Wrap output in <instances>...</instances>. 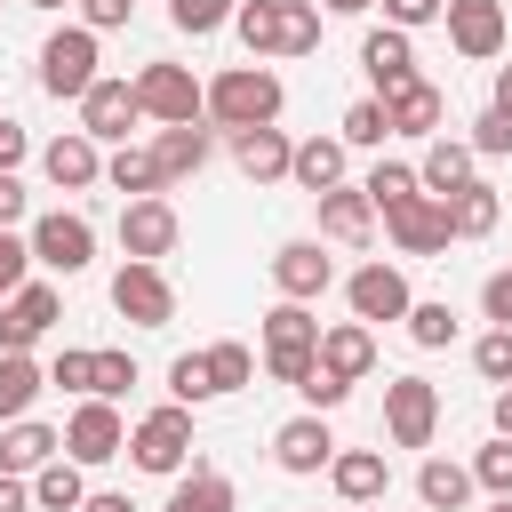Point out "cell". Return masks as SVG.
I'll use <instances>...</instances> for the list:
<instances>
[{
  "label": "cell",
  "instance_id": "obj_10",
  "mask_svg": "<svg viewBox=\"0 0 512 512\" xmlns=\"http://www.w3.org/2000/svg\"><path fill=\"white\" fill-rule=\"evenodd\" d=\"M384 232H392V248L400 256H440L456 232H448V200H432V192H416V200H400V208H384Z\"/></svg>",
  "mask_w": 512,
  "mask_h": 512
},
{
  "label": "cell",
  "instance_id": "obj_48",
  "mask_svg": "<svg viewBox=\"0 0 512 512\" xmlns=\"http://www.w3.org/2000/svg\"><path fill=\"white\" fill-rule=\"evenodd\" d=\"M24 272H32V240H16V232H0V304L24 288Z\"/></svg>",
  "mask_w": 512,
  "mask_h": 512
},
{
  "label": "cell",
  "instance_id": "obj_6",
  "mask_svg": "<svg viewBox=\"0 0 512 512\" xmlns=\"http://www.w3.org/2000/svg\"><path fill=\"white\" fill-rule=\"evenodd\" d=\"M128 456H136V472H160V480H176L184 464H192V408H152L136 432H128Z\"/></svg>",
  "mask_w": 512,
  "mask_h": 512
},
{
  "label": "cell",
  "instance_id": "obj_31",
  "mask_svg": "<svg viewBox=\"0 0 512 512\" xmlns=\"http://www.w3.org/2000/svg\"><path fill=\"white\" fill-rule=\"evenodd\" d=\"M40 392H48V368L32 352H0V424H16Z\"/></svg>",
  "mask_w": 512,
  "mask_h": 512
},
{
  "label": "cell",
  "instance_id": "obj_45",
  "mask_svg": "<svg viewBox=\"0 0 512 512\" xmlns=\"http://www.w3.org/2000/svg\"><path fill=\"white\" fill-rule=\"evenodd\" d=\"M464 144H472V152H488V160H504V152H512V112H496V104H488V112L472 120V136H464Z\"/></svg>",
  "mask_w": 512,
  "mask_h": 512
},
{
  "label": "cell",
  "instance_id": "obj_1",
  "mask_svg": "<svg viewBox=\"0 0 512 512\" xmlns=\"http://www.w3.org/2000/svg\"><path fill=\"white\" fill-rule=\"evenodd\" d=\"M232 32L248 40V56H312L320 48V8L312 0H240Z\"/></svg>",
  "mask_w": 512,
  "mask_h": 512
},
{
  "label": "cell",
  "instance_id": "obj_46",
  "mask_svg": "<svg viewBox=\"0 0 512 512\" xmlns=\"http://www.w3.org/2000/svg\"><path fill=\"white\" fill-rule=\"evenodd\" d=\"M128 384H136V360L128 352H96V392L88 400H120Z\"/></svg>",
  "mask_w": 512,
  "mask_h": 512
},
{
  "label": "cell",
  "instance_id": "obj_18",
  "mask_svg": "<svg viewBox=\"0 0 512 512\" xmlns=\"http://www.w3.org/2000/svg\"><path fill=\"white\" fill-rule=\"evenodd\" d=\"M448 48L488 64L504 48V0H448Z\"/></svg>",
  "mask_w": 512,
  "mask_h": 512
},
{
  "label": "cell",
  "instance_id": "obj_16",
  "mask_svg": "<svg viewBox=\"0 0 512 512\" xmlns=\"http://www.w3.org/2000/svg\"><path fill=\"white\" fill-rule=\"evenodd\" d=\"M328 280H336V264L320 256V240H280V248H272V288H280L288 304H312Z\"/></svg>",
  "mask_w": 512,
  "mask_h": 512
},
{
  "label": "cell",
  "instance_id": "obj_57",
  "mask_svg": "<svg viewBox=\"0 0 512 512\" xmlns=\"http://www.w3.org/2000/svg\"><path fill=\"white\" fill-rule=\"evenodd\" d=\"M496 112H512V64H496Z\"/></svg>",
  "mask_w": 512,
  "mask_h": 512
},
{
  "label": "cell",
  "instance_id": "obj_39",
  "mask_svg": "<svg viewBox=\"0 0 512 512\" xmlns=\"http://www.w3.org/2000/svg\"><path fill=\"white\" fill-rule=\"evenodd\" d=\"M408 344H424V352H440V344H456V312L432 296V304H408Z\"/></svg>",
  "mask_w": 512,
  "mask_h": 512
},
{
  "label": "cell",
  "instance_id": "obj_51",
  "mask_svg": "<svg viewBox=\"0 0 512 512\" xmlns=\"http://www.w3.org/2000/svg\"><path fill=\"white\" fill-rule=\"evenodd\" d=\"M128 8H136V0H80V24H88V32H120Z\"/></svg>",
  "mask_w": 512,
  "mask_h": 512
},
{
  "label": "cell",
  "instance_id": "obj_12",
  "mask_svg": "<svg viewBox=\"0 0 512 512\" xmlns=\"http://www.w3.org/2000/svg\"><path fill=\"white\" fill-rule=\"evenodd\" d=\"M120 448H128L120 408H112V400H80L72 424H64V456H72V464H112Z\"/></svg>",
  "mask_w": 512,
  "mask_h": 512
},
{
  "label": "cell",
  "instance_id": "obj_59",
  "mask_svg": "<svg viewBox=\"0 0 512 512\" xmlns=\"http://www.w3.org/2000/svg\"><path fill=\"white\" fill-rule=\"evenodd\" d=\"M24 8H80V0H24Z\"/></svg>",
  "mask_w": 512,
  "mask_h": 512
},
{
  "label": "cell",
  "instance_id": "obj_47",
  "mask_svg": "<svg viewBox=\"0 0 512 512\" xmlns=\"http://www.w3.org/2000/svg\"><path fill=\"white\" fill-rule=\"evenodd\" d=\"M296 392H304V408H312V416H328V408H344V400H352V384H344V376H328V368H312Z\"/></svg>",
  "mask_w": 512,
  "mask_h": 512
},
{
  "label": "cell",
  "instance_id": "obj_25",
  "mask_svg": "<svg viewBox=\"0 0 512 512\" xmlns=\"http://www.w3.org/2000/svg\"><path fill=\"white\" fill-rule=\"evenodd\" d=\"M416 184H424L432 200L464 192V184H472V144H464V136H432V144H424V160H416Z\"/></svg>",
  "mask_w": 512,
  "mask_h": 512
},
{
  "label": "cell",
  "instance_id": "obj_36",
  "mask_svg": "<svg viewBox=\"0 0 512 512\" xmlns=\"http://www.w3.org/2000/svg\"><path fill=\"white\" fill-rule=\"evenodd\" d=\"M360 192H368V200H376V216H384V208H400V200H416L424 184H416V168H408V160H376V168L360 176Z\"/></svg>",
  "mask_w": 512,
  "mask_h": 512
},
{
  "label": "cell",
  "instance_id": "obj_34",
  "mask_svg": "<svg viewBox=\"0 0 512 512\" xmlns=\"http://www.w3.org/2000/svg\"><path fill=\"white\" fill-rule=\"evenodd\" d=\"M152 160H160L168 184H176V176H200V168H208V128H160V136H152Z\"/></svg>",
  "mask_w": 512,
  "mask_h": 512
},
{
  "label": "cell",
  "instance_id": "obj_54",
  "mask_svg": "<svg viewBox=\"0 0 512 512\" xmlns=\"http://www.w3.org/2000/svg\"><path fill=\"white\" fill-rule=\"evenodd\" d=\"M0 512H32V488H24V480H8V472H0Z\"/></svg>",
  "mask_w": 512,
  "mask_h": 512
},
{
  "label": "cell",
  "instance_id": "obj_41",
  "mask_svg": "<svg viewBox=\"0 0 512 512\" xmlns=\"http://www.w3.org/2000/svg\"><path fill=\"white\" fill-rule=\"evenodd\" d=\"M208 376H216V392H240L256 376V352L248 344H208Z\"/></svg>",
  "mask_w": 512,
  "mask_h": 512
},
{
  "label": "cell",
  "instance_id": "obj_56",
  "mask_svg": "<svg viewBox=\"0 0 512 512\" xmlns=\"http://www.w3.org/2000/svg\"><path fill=\"white\" fill-rule=\"evenodd\" d=\"M496 432H504V440H512V384H504V392H496Z\"/></svg>",
  "mask_w": 512,
  "mask_h": 512
},
{
  "label": "cell",
  "instance_id": "obj_30",
  "mask_svg": "<svg viewBox=\"0 0 512 512\" xmlns=\"http://www.w3.org/2000/svg\"><path fill=\"white\" fill-rule=\"evenodd\" d=\"M472 464H448V456H424V472H416V496L432 504V512H464L472 504Z\"/></svg>",
  "mask_w": 512,
  "mask_h": 512
},
{
  "label": "cell",
  "instance_id": "obj_2",
  "mask_svg": "<svg viewBox=\"0 0 512 512\" xmlns=\"http://www.w3.org/2000/svg\"><path fill=\"white\" fill-rule=\"evenodd\" d=\"M280 104H288V88H280L272 64H232V72L208 80V120H216L224 136H240V128H272Z\"/></svg>",
  "mask_w": 512,
  "mask_h": 512
},
{
  "label": "cell",
  "instance_id": "obj_21",
  "mask_svg": "<svg viewBox=\"0 0 512 512\" xmlns=\"http://www.w3.org/2000/svg\"><path fill=\"white\" fill-rule=\"evenodd\" d=\"M40 176H48L56 192H88V184L104 176V152H96V136H80V128H72V136H56V144L40 152Z\"/></svg>",
  "mask_w": 512,
  "mask_h": 512
},
{
  "label": "cell",
  "instance_id": "obj_13",
  "mask_svg": "<svg viewBox=\"0 0 512 512\" xmlns=\"http://www.w3.org/2000/svg\"><path fill=\"white\" fill-rule=\"evenodd\" d=\"M56 312H64V296H56L48 280H24V288L0 304V352H32V344L56 328Z\"/></svg>",
  "mask_w": 512,
  "mask_h": 512
},
{
  "label": "cell",
  "instance_id": "obj_3",
  "mask_svg": "<svg viewBox=\"0 0 512 512\" xmlns=\"http://www.w3.org/2000/svg\"><path fill=\"white\" fill-rule=\"evenodd\" d=\"M264 368H272V384H304L320 368V320L288 296L264 312Z\"/></svg>",
  "mask_w": 512,
  "mask_h": 512
},
{
  "label": "cell",
  "instance_id": "obj_33",
  "mask_svg": "<svg viewBox=\"0 0 512 512\" xmlns=\"http://www.w3.org/2000/svg\"><path fill=\"white\" fill-rule=\"evenodd\" d=\"M104 184L112 192H128V200H152L168 176H160V160H152V144H120L112 160H104Z\"/></svg>",
  "mask_w": 512,
  "mask_h": 512
},
{
  "label": "cell",
  "instance_id": "obj_14",
  "mask_svg": "<svg viewBox=\"0 0 512 512\" xmlns=\"http://www.w3.org/2000/svg\"><path fill=\"white\" fill-rule=\"evenodd\" d=\"M136 120H144L136 80H96V88L80 96V136H96V144H128Z\"/></svg>",
  "mask_w": 512,
  "mask_h": 512
},
{
  "label": "cell",
  "instance_id": "obj_22",
  "mask_svg": "<svg viewBox=\"0 0 512 512\" xmlns=\"http://www.w3.org/2000/svg\"><path fill=\"white\" fill-rule=\"evenodd\" d=\"M64 456V432H48V424H32V416H16L8 432H0V472L8 480H32L40 464H56Z\"/></svg>",
  "mask_w": 512,
  "mask_h": 512
},
{
  "label": "cell",
  "instance_id": "obj_43",
  "mask_svg": "<svg viewBox=\"0 0 512 512\" xmlns=\"http://www.w3.org/2000/svg\"><path fill=\"white\" fill-rule=\"evenodd\" d=\"M48 384H64V392H96V352H80V344H64V352L48 360Z\"/></svg>",
  "mask_w": 512,
  "mask_h": 512
},
{
  "label": "cell",
  "instance_id": "obj_29",
  "mask_svg": "<svg viewBox=\"0 0 512 512\" xmlns=\"http://www.w3.org/2000/svg\"><path fill=\"white\" fill-rule=\"evenodd\" d=\"M496 216H504V200H496V184H464V192H448V232L456 240H488L496 232Z\"/></svg>",
  "mask_w": 512,
  "mask_h": 512
},
{
  "label": "cell",
  "instance_id": "obj_28",
  "mask_svg": "<svg viewBox=\"0 0 512 512\" xmlns=\"http://www.w3.org/2000/svg\"><path fill=\"white\" fill-rule=\"evenodd\" d=\"M288 176H296V184H304L312 200H320V192H336V184H344V136H304V144H296V168H288Z\"/></svg>",
  "mask_w": 512,
  "mask_h": 512
},
{
  "label": "cell",
  "instance_id": "obj_38",
  "mask_svg": "<svg viewBox=\"0 0 512 512\" xmlns=\"http://www.w3.org/2000/svg\"><path fill=\"white\" fill-rule=\"evenodd\" d=\"M232 8H240V0H168V24H176L184 40H208V32L232 24Z\"/></svg>",
  "mask_w": 512,
  "mask_h": 512
},
{
  "label": "cell",
  "instance_id": "obj_49",
  "mask_svg": "<svg viewBox=\"0 0 512 512\" xmlns=\"http://www.w3.org/2000/svg\"><path fill=\"white\" fill-rule=\"evenodd\" d=\"M480 312H488V328H512V264L480 280Z\"/></svg>",
  "mask_w": 512,
  "mask_h": 512
},
{
  "label": "cell",
  "instance_id": "obj_20",
  "mask_svg": "<svg viewBox=\"0 0 512 512\" xmlns=\"http://www.w3.org/2000/svg\"><path fill=\"white\" fill-rule=\"evenodd\" d=\"M360 72L376 80V96H400V88L416 80V48H408V32H392V24L368 32V40H360Z\"/></svg>",
  "mask_w": 512,
  "mask_h": 512
},
{
  "label": "cell",
  "instance_id": "obj_27",
  "mask_svg": "<svg viewBox=\"0 0 512 512\" xmlns=\"http://www.w3.org/2000/svg\"><path fill=\"white\" fill-rule=\"evenodd\" d=\"M376 104L392 112V136H440V112H448L432 80H408L400 96H376Z\"/></svg>",
  "mask_w": 512,
  "mask_h": 512
},
{
  "label": "cell",
  "instance_id": "obj_9",
  "mask_svg": "<svg viewBox=\"0 0 512 512\" xmlns=\"http://www.w3.org/2000/svg\"><path fill=\"white\" fill-rule=\"evenodd\" d=\"M112 312L136 320V328H168V320H176L168 272H160V264H120V272H112Z\"/></svg>",
  "mask_w": 512,
  "mask_h": 512
},
{
  "label": "cell",
  "instance_id": "obj_53",
  "mask_svg": "<svg viewBox=\"0 0 512 512\" xmlns=\"http://www.w3.org/2000/svg\"><path fill=\"white\" fill-rule=\"evenodd\" d=\"M16 216H24V184L0 176V232H16Z\"/></svg>",
  "mask_w": 512,
  "mask_h": 512
},
{
  "label": "cell",
  "instance_id": "obj_50",
  "mask_svg": "<svg viewBox=\"0 0 512 512\" xmlns=\"http://www.w3.org/2000/svg\"><path fill=\"white\" fill-rule=\"evenodd\" d=\"M384 16H392V32H416V24L448 16V0H384Z\"/></svg>",
  "mask_w": 512,
  "mask_h": 512
},
{
  "label": "cell",
  "instance_id": "obj_60",
  "mask_svg": "<svg viewBox=\"0 0 512 512\" xmlns=\"http://www.w3.org/2000/svg\"><path fill=\"white\" fill-rule=\"evenodd\" d=\"M488 512H512V496H496V504H488Z\"/></svg>",
  "mask_w": 512,
  "mask_h": 512
},
{
  "label": "cell",
  "instance_id": "obj_17",
  "mask_svg": "<svg viewBox=\"0 0 512 512\" xmlns=\"http://www.w3.org/2000/svg\"><path fill=\"white\" fill-rule=\"evenodd\" d=\"M272 464L280 472H320V464H336V432H328V416H288L280 432H272Z\"/></svg>",
  "mask_w": 512,
  "mask_h": 512
},
{
  "label": "cell",
  "instance_id": "obj_5",
  "mask_svg": "<svg viewBox=\"0 0 512 512\" xmlns=\"http://www.w3.org/2000/svg\"><path fill=\"white\" fill-rule=\"evenodd\" d=\"M96 80H104V72H96V32H88V24H64V32L40 40V88H48V96H72V104H80Z\"/></svg>",
  "mask_w": 512,
  "mask_h": 512
},
{
  "label": "cell",
  "instance_id": "obj_42",
  "mask_svg": "<svg viewBox=\"0 0 512 512\" xmlns=\"http://www.w3.org/2000/svg\"><path fill=\"white\" fill-rule=\"evenodd\" d=\"M472 480H480L488 496H512V440H504V432H496V440L472 456Z\"/></svg>",
  "mask_w": 512,
  "mask_h": 512
},
{
  "label": "cell",
  "instance_id": "obj_55",
  "mask_svg": "<svg viewBox=\"0 0 512 512\" xmlns=\"http://www.w3.org/2000/svg\"><path fill=\"white\" fill-rule=\"evenodd\" d=\"M80 512H136V504H128V496H120V488H96V496H88V504H80Z\"/></svg>",
  "mask_w": 512,
  "mask_h": 512
},
{
  "label": "cell",
  "instance_id": "obj_52",
  "mask_svg": "<svg viewBox=\"0 0 512 512\" xmlns=\"http://www.w3.org/2000/svg\"><path fill=\"white\" fill-rule=\"evenodd\" d=\"M24 152H32V136H24L16 120H0V176H16V168H24Z\"/></svg>",
  "mask_w": 512,
  "mask_h": 512
},
{
  "label": "cell",
  "instance_id": "obj_26",
  "mask_svg": "<svg viewBox=\"0 0 512 512\" xmlns=\"http://www.w3.org/2000/svg\"><path fill=\"white\" fill-rule=\"evenodd\" d=\"M328 480H336V496H344V504H376V496L392 488V472H384V448H336Z\"/></svg>",
  "mask_w": 512,
  "mask_h": 512
},
{
  "label": "cell",
  "instance_id": "obj_44",
  "mask_svg": "<svg viewBox=\"0 0 512 512\" xmlns=\"http://www.w3.org/2000/svg\"><path fill=\"white\" fill-rule=\"evenodd\" d=\"M472 368H480L488 384H512V328H488V336L472 344Z\"/></svg>",
  "mask_w": 512,
  "mask_h": 512
},
{
  "label": "cell",
  "instance_id": "obj_11",
  "mask_svg": "<svg viewBox=\"0 0 512 512\" xmlns=\"http://www.w3.org/2000/svg\"><path fill=\"white\" fill-rule=\"evenodd\" d=\"M344 296H352V320L360 328H376V320H408V272L400 264H360L352 280H344Z\"/></svg>",
  "mask_w": 512,
  "mask_h": 512
},
{
  "label": "cell",
  "instance_id": "obj_15",
  "mask_svg": "<svg viewBox=\"0 0 512 512\" xmlns=\"http://www.w3.org/2000/svg\"><path fill=\"white\" fill-rule=\"evenodd\" d=\"M176 232H184V224H176V208H168L160 192L120 208V248H128V264H160V256L176 248Z\"/></svg>",
  "mask_w": 512,
  "mask_h": 512
},
{
  "label": "cell",
  "instance_id": "obj_23",
  "mask_svg": "<svg viewBox=\"0 0 512 512\" xmlns=\"http://www.w3.org/2000/svg\"><path fill=\"white\" fill-rule=\"evenodd\" d=\"M232 160H240L248 184H280V176L296 168V144H288L280 128H240V136H232Z\"/></svg>",
  "mask_w": 512,
  "mask_h": 512
},
{
  "label": "cell",
  "instance_id": "obj_37",
  "mask_svg": "<svg viewBox=\"0 0 512 512\" xmlns=\"http://www.w3.org/2000/svg\"><path fill=\"white\" fill-rule=\"evenodd\" d=\"M168 400H176V408H200V400H216L208 352H176V360H168Z\"/></svg>",
  "mask_w": 512,
  "mask_h": 512
},
{
  "label": "cell",
  "instance_id": "obj_24",
  "mask_svg": "<svg viewBox=\"0 0 512 512\" xmlns=\"http://www.w3.org/2000/svg\"><path fill=\"white\" fill-rule=\"evenodd\" d=\"M320 368H328V376H344V384H360V376L376 368V328H360V320L320 328Z\"/></svg>",
  "mask_w": 512,
  "mask_h": 512
},
{
  "label": "cell",
  "instance_id": "obj_35",
  "mask_svg": "<svg viewBox=\"0 0 512 512\" xmlns=\"http://www.w3.org/2000/svg\"><path fill=\"white\" fill-rule=\"evenodd\" d=\"M32 504H40V512H80V504H88V480H80V464H72V456L40 464V472H32Z\"/></svg>",
  "mask_w": 512,
  "mask_h": 512
},
{
  "label": "cell",
  "instance_id": "obj_4",
  "mask_svg": "<svg viewBox=\"0 0 512 512\" xmlns=\"http://www.w3.org/2000/svg\"><path fill=\"white\" fill-rule=\"evenodd\" d=\"M136 104H144V120H160V128H200V120H208V88H200L184 64H144V72H136Z\"/></svg>",
  "mask_w": 512,
  "mask_h": 512
},
{
  "label": "cell",
  "instance_id": "obj_32",
  "mask_svg": "<svg viewBox=\"0 0 512 512\" xmlns=\"http://www.w3.org/2000/svg\"><path fill=\"white\" fill-rule=\"evenodd\" d=\"M160 512H232V480L216 464H192V472H176V488H168Z\"/></svg>",
  "mask_w": 512,
  "mask_h": 512
},
{
  "label": "cell",
  "instance_id": "obj_19",
  "mask_svg": "<svg viewBox=\"0 0 512 512\" xmlns=\"http://www.w3.org/2000/svg\"><path fill=\"white\" fill-rule=\"evenodd\" d=\"M368 232H376V200H368L360 184L320 192V240H336V248H368Z\"/></svg>",
  "mask_w": 512,
  "mask_h": 512
},
{
  "label": "cell",
  "instance_id": "obj_58",
  "mask_svg": "<svg viewBox=\"0 0 512 512\" xmlns=\"http://www.w3.org/2000/svg\"><path fill=\"white\" fill-rule=\"evenodd\" d=\"M320 8H336V16H360V8H376V0H320Z\"/></svg>",
  "mask_w": 512,
  "mask_h": 512
},
{
  "label": "cell",
  "instance_id": "obj_8",
  "mask_svg": "<svg viewBox=\"0 0 512 512\" xmlns=\"http://www.w3.org/2000/svg\"><path fill=\"white\" fill-rule=\"evenodd\" d=\"M384 432L392 448H432L440 432V392L424 376H384Z\"/></svg>",
  "mask_w": 512,
  "mask_h": 512
},
{
  "label": "cell",
  "instance_id": "obj_40",
  "mask_svg": "<svg viewBox=\"0 0 512 512\" xmlns=\"http://www.w3.org/2000/svg\"><path fill=\"white\" fill-rule=\"evenodd\" d=\"M384 136H392V112H384L376 96H360V104L344 112V152H352V144L368 152V144H384Z\"/></svg>",
  "mask_w": 512,
  "mask_h": 512
},
{
  "label": "cell",
  "instance_id": "obj_7",
  "mask_svg": "<svg viewBox=\"0 0 512 512\" xmlns=\"http://www.w3.org/2000/svg\"><path fill=\"white\" fill-rule=\"evenodd\" d=\"M24 240H32V264H48V272H64V280L96 264V224H88V216H72V208H48Z\"/></svg>",
  "mask_w": 512,
  "mask_h": 512
}]
</instances>
